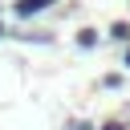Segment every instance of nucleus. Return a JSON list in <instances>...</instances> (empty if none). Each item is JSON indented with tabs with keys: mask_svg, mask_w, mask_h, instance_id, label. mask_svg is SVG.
<instances>
[{
	"mask_svg": "<svg viewBox=\"0 0 130 130\" xmlns=\"http://www.w3.org/2000/svg\"><path fill=\"white\" fill-rule=\"evenodd\" d=\"M126 65H130V53H126Z\"/></svg>",
	"mask_w": 130,
	"mask_h": 130,
	"instance_id": "20e7f679",
	"label": "nucleus"
},
{
	"mask_svg": "<svg viewBox=\"0 0 130 130\" xmlns=\"http://www.w3.org/2000/svg\"><path fill=\"white\" fill-rule=\"evenodd\" d=\"M102 130H122V126H118V122H110V126H102Z\"/></svg>",
	"mask_w": 130,
	"mask_h": 130,
	"instance_id": "7ed1b4c3",
	"label": "nucleus"
},
{
	"mask_svg": "<svg viewBox=\"0 0 130 130\" xmlns=\"http://www.w3.org/2000/svg\"><path fill=\"white\" fill-rule=\"evenodd\" d=\"M0 37H4V28H0Z\"/></svg>",
	"mask_w": 130,
	"mask_h": 130,
	"instance_id": "39448f33",
	"label": "nucleus"
},
{
	"mask_svg": "<svg viewBox=\"0 0 130 130\" xmlns=\"http://www.w3.org/2000/svg\"><path fill=\"white\" fill-rule=\"evenodd\" d=\"M53 0H16V16H37L41 8H49Z\"/></svg>",
	"mask_w": 130,
	"mask_h": 130,
	"instance_id": "f257e3e1",
	"label": "nucleus"
},
{
	"mask_svg": "<svg viewBox=\"0 0 130 130\" xmlns=\"http://www.w3.org/2000/svg\"><path fill=\"white\" fill-rule=\"evenodd\" d=\"M93 41H98V37H93V28H81V32H77V45H81V49H89Z\"/></svg>",
	"mask_w": 130,
	"mask_h": 130,
	"instance_id": "f03ea898",
	"label": "nucleus"
}]
</instances>
